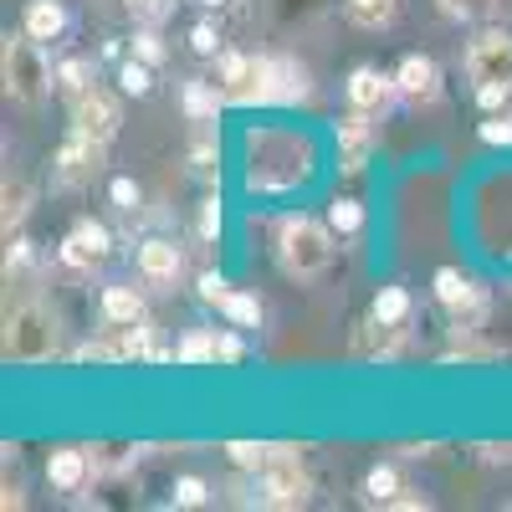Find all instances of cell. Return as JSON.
I'll return each instance as SVG.
<instances>
[{
	"label": "cell",
	"instance_id": "f6af8a7d",
	"mask_svg": "<svg viewBox=\"0 0 512 512\" xmlns=\"http://www.w3.org/2000/svg\"><path fill=\"white\" fill-rule=\"evenodd\" d=\"M200 6H210V11H216V6H226V0H200Z\"/></svg>",
	"mask_w": 512,
	"mask_h": 512
},
{
	"label": "cell",
	"instance_id": "30bf717a",
	"mask_svg": "<svg viewBox=\"0 0 512 512\" xmlns=\"http://www.w3.org/2000/svg\"><path fill=\"white\" fill-rule=\"evenodd\" d=\"M344 93H349V108H359V113H369V118H379L384 108H390V103L400 98L395 77H384L379 67H354Z\"/></svg>",
	"mask_w": 512,
	"mask_h": 512
},
{
	"label": "cell",
	"instance_id": "4dcf8cb0",
	"mask_svg": "<svg viewBox=\"0 0 512 512\" xmlns=\"http://www.w3.org/2000/svg\"><path fill=\"white\" fill-rule=\"evenodd\" d=\"M195 292H200V303H210V308H226V303H231V282H226L221 272H200Z\"/></svg>",
	"mask_w": 512,
	"mask_h": 512
},
{
	"label": "cell",
	"instance_id": "83f0119b",
	"mask_svg": "<svg viewBox=\"0 0 512 512\" xmlns=\"http://www.w3.org/2000/svg\"><path fill=\"white\" fill-rule=\"evenodd\" d=\"M502 0H441V11L451 21H492Z\"/></svg>",
	"mask_w": 512,
	"mask_h": 512
},
{
	"label": "cell",
	"instance_id": "44dd1931",
	"mask_svg": "<svg viewBox=\"0 0 512 512\" xmlns=\"http://www.w3.org/2000/svg\"><path fill=\"white\" fill-rule=\"evenodd\" d=\"M57 93H62L67 103H77L82 93H93V62H82V57L62 62V67H57Z\"/></svg>",
	"mask_w": 512,
	"mask_h": 512
},
{
	"label": "cell",
	"instance_id": "7402d4cb",
	"mask_svg": "<svg viewBox=\"0 0 512 512\" xmlns=\"http://www.w3.org/2000/svg\"><path fill=\"white\" fill-rule=\"evenodd\" d=\"M472 292H477V282H472V277H461L456 267H441V272H436V303H441L446 313H451V308H461Z\"/></svg>",
	"mask_w": 512,
	"mask_h": 512
},
{
	"label": "cell",
	"instance_id": "d4e9b609",
	"mask_svg": "<svg viewBox=\"0 0 512 512\" xmlns=\"http://www.w3.org/2000/svg\"><path fill=\"white\" fill-rule=\"evenodd\" d=\"M374 318H379V323H405V318H410V292H405V287H379Z\"/></svg>",
	"mask_w": 512,
	"mask_h": 512
},
{
	"label": "cell",
	"instance_id": "f1b7e54d",
	"mask_svg": "<svg viewBox=\"0 0 512 512\" xmlns=\"http://www.w3.org/2000/svg\"><path fill=\"white\" fill-rule=\"evenodd\" d=\"M236 328H262V303H256L251 292H231V303L221 308Z\"/></svg>",
	"mask_w": 512,
	"mask_h": 512
},
{
	"label": "cell",
	"instance_id": "ffe728a7",
	"mask_svg": "<svg viewBox=\"0 0 512 512\" xmlns=\"http://www.w3.org/2000/svg\"><path fill=\"white\" fill-rule=\"evenodd\" d=\"M180 364H216V328H190L175 344Z\"/></svg>",
	"mask_w": 512,
	"mask_h": 512
},
{
	"label": "cell",
	"instance_id": "277c9868",
	"mask_svg": "<svg viewBox=\"0 0 512 512\" xmlns=\"http://www.w3.org/2000/svg\"><path fill=\"white\" fill-rule=\"evenodd\" d=\"M308 497H313L308 466L297 461L292 446H277V456L267 461V472H262V507H303Z\"/></svg>",
	"mask_w": 512,
	"mask_h": 512
},
{
	"label": "cell",
	"instance_id": "b9f144b4",
	"mask_svg": "<svg viewBox=\"0 0 512 512\" xmlns=\"http://www.w3.org/2000/svg\"><path fill=\"white\" fill-rule=\"evenodd\" d=\"M384 507H400V512H415V507H420V512H425V507H431V502H425V497H415V492H405V497L395 492V497L384 502Z\"/></svg>",
	"mask_w": 512,
	"mask_h": 512
},
{
	"label": "cell",
	"instance_id": "e0dca14e",
	"mask_svg": "<svg viewBox=\"0 0 512 512\" xmlns=\"http://www.w3.org/2000/svg\"><path fill=\"white\" fill-rule=\"evenodd\" d=\"M344 16L359 31H390L400 16V0H344Z\"/></svg>",
	"mask_w": 512,
	"mask_h": 512
},
{
	"label": "cell",
	"instance_id": "ee69618b",
	"mask_svg": "<svg viewBox=\"0 0 512 512\" xmlns=\"http://www.w3.org/2000/svg\"><path fill=\"white\" fill-rule=\"evenodd\" d=\"M103 11H128V0H98Z\"/></svg>",
	"mask_w": 512,
	"mask_h": 512
},
{
	"label": "cell",
	"instance_id": "484cf974",
	"mask_svg": "<svg viewBox=\"0 0 512 512\" xmlns=\"http://www.w3.org/2000/svg\"><path fill=\"white\" fill-rule=\"evenodd\" d=\"M118 88H123L128 98H144V93L154 88V67L139 62V57H128V62L118 67Z\"/></svg>",
	"mask_w": 512,
	"mask_h": 512
},
{
	"label": "cell",
	"instance_id": "74e56055",
	"mask_svg": "<svg viewBox=\"0 0 512 512\" xmlns=\"http://www.w3.org/2000/svg\"><path fill=\"white\" fill-rule=\"evenodd\" d=\"M482 144H512V118H507V113H487Z\"/></svg>",
	"mask_w": 512,
	"mask_h": 512
},
{
	"label": "cell",
	"instance_id": "ab89813d",
	"mask_svg": "<svg viewBox=\"0 0 512 512\" xmlns=\"http://www.w3.org/2000/svg\"><path fill=\"white\" fill-rule=\"evenodd\" d=\"M108 195H113V205H118V210H134V205H139V185H134V180H123V175L108 185Z\"/></svg>",
	"mask_w": 512,
	"mask_h": 512
},
{
	"label": "cell",
	"instance_id": "6da1fadb",
	"mask_svg": "<svg viewBox=\"0 0 512 512\" xmlns=\"http://www.w3.org/2000/svg\"><path fill=\"white\" fill-rule=\"evenodd\" d=\"M333 262V236L328 226H318L313 216H287L277 226V267L297 282H313L323 277Z\"/></svg>",
	"mask_w": 512,
	"mask_h": 512
},
{
	"label": "cell",
	"instance_id": "5b68a950",
	"mask_svg": "<svg viewBox=\"0 0 512 512\" xmlns=\"http://www.w3.org/2000/svg\"><path fill=\"white\" fill-rule=\"evenodd\" d=\"M466 77L477 82H507L512 88V31H482L466 47Z\"/></svg>",
	"mask_w": 512,
	"mask_h": 512
},
{
	"label": "cell",
	"instance_id": "f546056e",
	"mask_svg": "<svg viewBox=\"0 0 512 512\" xmlns=\"http://www.w3.org/2000/svg\"><path fill=\"white\" fill-rule=\"evenodd\" d=\"M26 210H31V190H26L21 180H11V185H6V236L26 221Z\"/></svg>",
	"mask_w": 512,
	"mask_h": 512
},
{
	"label": "cell",
	"instance_id": "e575fe53",
	"mask_svg": "<svg viewBox=\"0 0 512 512\" xmlns=\"http://www.w3.org/2000/svg\"><path fill=\"white\" fill-rule=\"evenodd\" d=\"M477 103H482V113H507L512 88H507V82H482V88H477Z\"/></svg>",
	"mask_w": 512,
	"mask_h": 512
},
{
	"label": "cell",
	"instance_id": "60d3db41",
	"mask_svg": "<svg viewBox=\"0 0 512 512\" xmlns=\"http://www.w3.org/2000/svg\"><path fill=\"white\" fill-rule=\"evenodd\" d=\"M477 451H482V461H512V441H502V446L497 441H482Z\"/></svg>",
	"mask_w": 512,
	"mask_h": 512
},
{
	"label": "cell",
	"instance_id": "8992f818",
	"mask_svg": "<svg viewBox=\"0 0 512 512\" xmlns=\"http://www.w3.org/2000/svg\"><path fill=\"white\" fill-rule=\"evenodd\" d=\"M72 128H77V134H88L93 144H113V139H118V128H123L118 98H108L103 88L82 93V98L72 103Z\"/></svg>",
	"mask_w": 512,
	"mask_h": 512
},
{
	"label": "cell",
	"instance_id": "7c38bea8",
	"mask_svg": "<svg viewBox=\"0 0 512 512\" xmlns=\"http://www.w3.org/2000/svg\"><path fill=\"white\" fill-rule=\"evenodd\" d=\"M108 246H113L108 226H98V221H77V226L67 231V241H62V262L77 267V272H88V267H98L103 256H108Z\"/></svg>",
	"mask_w": 512,
	"mask_h": 512
},
{
	"label": "cell",
	"instance_id": "d6986e66",
	"mask_svg": "<svg viewBox=\"0 0 512 512\" xmlns=\"http://www.w3.org/2000/svg\"><path fill=\"white\" fill-rule=\"evenodd\" d=\"M221 108H226V98H221L216 82H185V113L195 123H216Z\"/></svg>",
	"mask_w": 512,
	"mask_h": 512
},
{
	"label": "cell",
	"instance_id": "8fae6325",
	"mask_svg": "<svg viewBox=\"0 0 512 512\" xmlns=\"http://www.w3.org/2000/svg\"><path fill=\"white\" fill-rule=\"evenodd\" d=\"M395 88H400V98L405 103H415V108H431L436 98H441V67L431 62V57H405L400 67H395Z\"/></svg>",
	"mask_w": 512,
	"mask_h": 512
},
{
	"label": "cell",
	"instance_id": "d590c367",
	"mask_svg": "<svg viewBox=\"0 0 512 512\" xmlns=\"http://www.w3.org/2000/svg\"><path fill=\"white\" fill-rule=\"evenodd\" d=\"M210 502V487L200 477H180L175 482V507H205Z\"/></svg>",
	"mask_w": 512,
	"mask_h": 512
},
{
	"label": "cell",
	"instance_id": "2e32d148",
	"mask_svg": "<svg viewBox=\"0 0 512 512\" xmlns=\"http://www.w3.org/2000/svg\"><path fill=\"white\" fill-rule=\"evenodd\" d=\"M180 267H185V256H180V246H175V241L154 236V241H144V246H139V272H144V282H175V277H180Z\"/></svg>",
	"mask_w": 512,
	"mask_h": 512
},
{
	"label": "cell",
	"instance_id": "9a60e30c",
	"mask_svg": "<svg viewBox=\"0 0 512 512\" xmlns=\"http://www.w3.org/2000/svg\"><path fill=\"white\" fill-rule=\"evenodd\" d=\"M67 26H72V16H67L62 0H31L26 16H21V31H26V36H36L41 47H47V41H62V36H67Z\"/></svg>",
	"mask_w": 512,
	"mask_h": 512
},
{
	"label": "cell",
	"instance_id": "7a4b0ae2",
	"mask_svg": "<svg viewBox=\"0 0 512 512\" xmlns=\"http://www.w3.org/2000/svg\"><path fill=\"white\" fill-rule=\"evenodd\" d=\"M47 88H57V72L41 57V41L36 36H6V93L16 103H41Z\"/></svg>",
	"mask_w": 512,
	"mask_h": 512
},
{
	"label": "cell",
	"instance_id": "cb8c5ba5",
	"mask_svg": "<svg viewBox=\"0 0 512 512\" xmlns=\"http://www.w3.org/2000/svg\"><path fill=\"white\" fill-rule=\"evenodd\" d=\"M395 492H405V487H400V472H395V466H390V461L369 466V477H364V497H369V502H390Z\"/></svg>",
	"mask_w": 512,
	"mask_h": 512
},
{
	"label": "cell",
	"instance_id": "ac0fdd59",
	"mask_svg": "<svg viewBox=\"0 0 512 512\" xmlns=\"http://www.w3.org/2000/svg\"><path fill=\"white\" fill-rule=\"evenodd\" d=\"M103 318H108V323H144L149 308H144L139 287H108V292H103Z\"/></svg>",
	"mask_w": 512,
	"mask_h": 512
},
{
	"label": "cell",
	"instance_id": "1f68e13d",
	"mask_svg": "<svg viewBox=\"0 0 512 512\" xmlns=\"http://www.w3.org/2000/svg\"><path fill=\"white\" fill-rule=\"evenodd\" d=\"M241 359H246V344H241V333L231 323V328L216 333V364H241Z\"/></svg>",
	"mask_w": 512,
	"mask_h": 512
},
{
	"label": "cell",
	"instance_id": "836d02e7",
	"mask_svg": "<svg viewBox=\"0 0 512 512\" xmlns=\"http://www.w3.org/2000/svg\"><path fill=\"white\" fill-rule=\"evenodd\" d=\"M134 57H139V62H149V67H159V62H164V41H159V31H154V26H144V31L134 36Z\"/></svg>",
	"mask_w": 512,
	"mask_h": 512
},
{
	"label": "cell",
	"instance_id": "4fadbf2b",
	"mask_svg": "<svg viewBox=\"0 0 512 512\" xmlns=\"http://www.w3.org/2000/svg\"><path fill=\"white\" fill-rule=\"evenodd\" d=\"M338 164L349 169V175H359L364 169V159H369V144H374V128H369V113H359L354 108V118H344L338 123Z\"/></svg>",
	"mask_w": 512,
	"mask_h": 512
},
{
	"label": "cell",
	"instance_id": "9c48e42d",
	"mask_svg": "<svg viewBox=\"0 0 512 512\" xmlns=\"http://www.w3.org/2000/svg\"><path fill=\"white\" fill-rule=\"evenodd\" d=\"M308 98V72L292 57H262V108L267 103H303Z\"/></svg>",
	"mask_w": 512,
	"mask_h": 512
},
{
	"label": "cell",
	"instance_id": "d6a6232c",
	"mask_svg": "<svg viewBox=\"0 0 512 512\" xmlns=\"http://www.w3.org/2000/svg\"><path fill=\"white\" fill-rule=\"evenodd\" d=\"M128 11H134L139 26H159L169 11H175V0H128Z\"/></svg>",
	"mask_w": 512,
	"mask_h": 512
},
{
	"label": "cell",
	"instance_id": "ba28073f",
	"mask_svg": "<svg viewBox=\"0 0 512 512\" xmlns=\"http://www.w3.org/2000/svg\"><path fill=\"white\" fill-rule=\"evenodd\" d=\"M103 149L108 144H93L88 134H77L72 128V139L57 149V185H88L93 175H98V164H103Z\"/></svg>",
	"mask_w": 512,
	"mask_h": 512
},
{
	"label": "cell",
	"instance_id": "5bb4252c",
	"mask_svg": "<svg viewBox=\"0 0 512 512\" xmlns=\"http://www.w3.org/2000/svg\"><path fill=\"white\" fill-rule=\"evenodd\" d=\"M88 477H93V456H88V451L62 446V451L47 456V482H52L57 492H82V487H88Z\"/></svg>",
	"mask_w": 512,
	"mask_h": 512
},
{
	"label": "cell",
	"instance_id": "7bdbcfd3",
	"mask_svg": "<svg viewBox=\"0 0 512 512\" xmlns=\"http://www.w3.org/2000/svg\"><path fill=\"white\" fill-rule=\"evenodd\" d=\"M21 502H26V497H21V487H6V497H0V507H6V512H11V507H21Z\"/></svg>",
	"mask_w": 512,
	"mask_h": 512
},
{
	"label": "cell",
	"instance_id": "3957f363",
	"mask_svg": "<svg viewBox=\"0 0 512 512\" xmlns=\"http://www.w3.org/2000/svg\"><path fill=\"white\" fill-rule=\"evenodd\" d=\"M57 354V323L47 308H16L6 318V359L11 364H41V359H52Z\"/></svg>",
	"mask_w": 512,
	"mask_h": 512
},
{
	"label": "cell",
	"instance_id": "8d00e7d4",
	"mask_svg": "<svg viewBox=\"0 0 512 512\" xmlns=\"http://www.w3.org/2000/svg\"><path fill=\"white\" fill-rule=\"evenodd\" d=\"M190 47L200 52V57H216L221 52V31L210 26V21H200V26H190Z\"/></svg>",
	"mask_w": 512,
	"mask_h": 512
},
{
	"label": "cell",
	"instance_id": "52a82bcc",
	"mask_svg": "<svg viewBox=\"0 0 512 512\" xmlns=\"http://www.w3.org/2000/svg\"><path fill=\"white\" fill-rule=\"evenodd\" d=\"M221 98L231 103V108H256L262 103V57H241V52H231L226 62H221Z\"/></svg>",
	"mask_w": 512,
	"mask_h": 512
},
{
	"label": "cell",
	"instance_id": "4316f807",
	"mask_svg": "<svg viewBox=\"0 0 512 512\" xmlns=\"http://www.w3.org/2000/svg\"><path fill=\"white\" fill-rule=\"evenodd\" d=\"M328 226H333L338 236L364 231V205H359V200H349V195H344V200H333V205H328Z\"/></svg>",
	"mask_w": 512,
	"mask_h": 512
},
{
	"label": "cell",
	"instance_id": "603a6c76",
	"mask_svg": "<svg viewBox=\"0 0 512 512\" xmlns=\"http://www.w3.org/2000/svg\"><path fill=\"white\" fill-rule=\"evenodd\" d=\"M226 456H231V466H241V472H267V461L277 456V446H267V441H231Z\"/></svg>",
	"mask_w": 512,
	"mask_h": 512
},
{
	"label": "cell",
	"instance_id": "f35d334b",
	"mask_svg": "<svg viewBox=\"0 0 512 512\" xmlns=\"http://www.w3.org/2000/svg\"><path fill=\"white\" fill-rule=\"evenodd\" d=\"M200 236H205V241L221 236V200H205V205H200Z\"/></svg>",
	"mask_w": 512,
	"mask_h": 512
}]
</instances>
